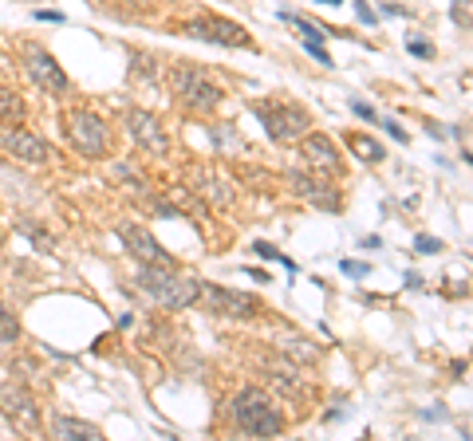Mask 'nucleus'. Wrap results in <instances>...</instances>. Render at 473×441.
<instances>
[{"label": "nucleus", "mask_w": 473, "mask_h": 441, "mask_svg": "<svg viewBox=\"0 0 473 441\" xmlns=\"http://www.w3.org/2000/svg\"><path fill=\"white\" fill-rule=\"evenodd\" d=\"M406 48H410V55H418V60H430L434 55V44H426V40H406Z\"/></svg>", "instance_id": "bb28decb"}, {"label": "nucleus", "mask_w": 473, "mask_h": 441, "mask_svg": "<svg viewBox=\"0 0 473 441\" xmlns=\"http://www.w3.org/2000/svg\"><path fill=\"white\" fill-rule=\"evenodd\" d=\"M442 248H446V245H442L438 236H426V233L418 236V241H414V252H422V257H438Z\"/></svg>", "instance_id": "a878e982"}, {"label": "nucleus", "mask_w": 473, "mask_h": 441, "mask_svg": "<svg viewBox=\"0 0 473 441\" xmlns=\"http://www.w3.org/2000/svg\"><path fill=\"white\" fill-rule=\"evenodd\" d=\"M300 150H304V158L312 162L315 170H324V173H340V150H335V142H331L328 135H304V142H300Z\"/></svg>", "instance_id": "4468645a"}, {"label": "nucleus", "mask_w": 473, "mask_h": 441, "mask_svg": "<svg viewBox=\"0 0 473 441\" xmlns=\"http://www.w3.org/2000/svg\"><path fill=\"white\" fill-rule=\"evenodd\" d=\"M265 370L284 394H304V382H300V374H296V367H288V363H265Z\"/></svg>", "instance_id": "f3484780"}, {"label": "nucleus", "mask_w": 473, "mask_h": 441, "mask_svg": "<svg viewBox=\"0 0 473 441\" xmlns=\"http://www.w3.org/2000/svg\"><path fill=\"white\" fill-rule=\"evenodd\" d=\"M0 150H4L8 158L24 162V166H48V162H51V146L40 135L24 130V126L0 123Z\"/></svg>", "instance_id": "6e6552de"}, {"label": "nucleus", "mask_w": 473, "mask_h": 441, "mask_svg": "<svg viewBox=\"0 0 473 441\" xmlns=\"http://www.w3.org/2000/svg\"><path fill=\"white\" fill-rule=\"evenodd\" d=\"M209 138L217 142L221 150H233V146H241V135L233 130L229 123H217V126H209Z\"/></svg>", "instance_id": "5701e85b"}, {"label": "nucleus", "mask_w": 473, "mask_h": 441, "mask_svg": "<svg viewBox=\"0 0 473 441\" xmlns=\"http://www.w3.org/2000/svg\"><path fill=\"white\" fill-rule=\"evenodd\" d=\"M351 110L359 114V119H363V123H375V119H379L375 107H371V103H363V98H351Z\"/></svg>", "instance_id": "cd10ccee"}, {"label": "nucleus", "mask_w": 473, "mask_h": 441, "mask_svg": "<svg viewBox=\"0 0 473 441\" xmlns=\"http://www.w3.org/2000/svg\"><path fill=\"white\" fill-rule=\"evenodd\" d=\"M201 300L209 304V311L229 315V319H253L260 311L256 295L237 292V288H221V284H201Z\"/></svg>", "instance_id": "9d476101"}, {"label": "nucleus", "mask_w": 473, "mask_h": 441, "mask_svg": "<svg viewBox=\"0 0 473 441\" xmlns=\"http://www.w3.org/2000/svg\"><path fill=\"white\" fill-rule=\"evenodd\" d=\"M24 98L16 95L8 83H0V123H8V126H20L24 123Z\"/></svg>", "instance_id": "dca6fc26"}, {"label": "nucleus", "mask_w": 473, "mask_h": 441, "mask_svg": "<svg viewBox=\"0 0 473 441\" xmlns=\"http://www.w3.org/2000/svg\"><path fill=\"white\" fill-rule=\"evenodd\" d=\"M315 4H331V8H335V4H343V0H315Z\"/></svg>", "instance_id": "473e14b6"}, {"label": "nucleus", "mask_w": 473, "mask_h": 441, "mask_svg": "<svg viewBox=\"0 0 473 441\" xmlns=\"http://www.w3.org/2000/svg\"><path fill=\"white\" fill-rule=\"evenodd\" d=\"M119 241L126 245V252H131L138 264H162V268H174L170 252L158 245V241L146 233L142 225H131V220H122V225H119Z\"/></svg>", "instance_id": "9b49d317"}, {"label": "nucleus", "mask_w": 473, "mask_h": 441, "mask_svg": "<svg viewBox=\"0 0 473 441\" xmlns=\"http://www.w3.org/2000/svg\"><path fill=\"white\" fill-rule=\"evenodd\" d=\"M0 414H4L8 426L20 429V433H40V426H44L40 402L32 398L28 386H20V382H4V386H0Z\"/></svg>", "instance_id": "423d86ee"}, {"label": "nucleus", "mask_w": 473, "mask_h": 441, "mask_svg": "<svg viewBox=\"0 0 473 441\" xmlns=\"http://www.w3.org/2000/svg\"><path fill=\"white\" fill-rule=\"evenodd\" d=\"M16 339H20V323H16V315L8 307L0 304V343L8 347V343H16Z\"/></svg>", "instance_id": "4be33fe9"}, {"label": "nucleus", "mask_w": 473, "mask_h": 441, "mask_svg": "<svg viewBox=\"0 0 473 441\" xmlns=\"http://www.w3.org/2000/svg\"><path fill=\"white\" fill-rule=\"evenodd\" d=\"M194 178L201 182L197 189H201L213 205H229V201H233V189H225V182H221V178H213L209 170H194Z\"/></svg>", "instance_id": "a211bd4d"}, {"label": "nucleus", "mask_w": 473, "mask_h": 441, "mask_svg": "<svg viewBox=\"0 0 473 441\" xmlns=\"http://www.w3.org/2000/svg\"><path fill=\"white\" fill-rule=\"evenodd\" d=\"M16 229H20V233H24L28 241H32V245L40 248V252H51V248H56V241H51V236L44 233L40 225H32V220H28V217H20V220H16Z\"/></svg>", "instance_id": "412c9836"}, {"label": "nucleus", "mask_w": 473, "mask_h": 441, "mask_svg": "<svg viewBox=\"0 0 473 441\" xmlns=\"http://www.w3.org/2000/svg\"><path fill=\"white\" fill-rule=\"evenodd\" d=\"M351 150H355V158L367 162V166H379V162L387 158V154H383V146H379L371 135H351Z\"/></svg>", "instance_id": "6ab92c4d"}, {"label": "nucleus", "mask_w": 473, "mask_h": 441, "mask_svg": "<svg viewBox=\"0 0 473 441\" xmlns=\"http://www.w3.org/2000/svg\"><path fill=\"white\" fill-rule=\"evenodd\" d=\"M36 20H40V24H63L67 16L56 12V8H36Z\"/></svg>", "instance_id": "c756f323"}, {"label": "nucleus", "mask_w": 473, "mask_h": 441, "mask_svg": "<svg viewBox=\"0 0 473 441\" xmlns=\"http://www.w3.org/2000/svg\"><path fill=\"white\" fill-rule=\"evenodd\" d=\"M355 12H359V20H363L367 28H375V20H379V16H375V8H371L367 0H355Z\"/></svg>", "instance_id": "c85d7f7f"}, {"label": "nucleus", "mask_w": 473, "mask_h": 441, "mask_svg": "<svg viewBox=\"0 0 473 441\" xmlns=\"http://www.w3.org/2000/svg\"><path fill=\"white\" fill-rule=\"evenodd\" d=\"M185 36L206 40V44H221V48H249V32L233 20H221V16H194L182 24Z\"/></svg>", "instance_id": "1a4fd4ad"}, {"label": "nucleus", "mask_w": 473, "mask_h": 441, "mask_svg": "<svg viewBox=\"0 0 473 441\" xmlns=\"http://www.w3.org/2000/svg\"><path fill=\"white\" fill-rule=\"evenodd\" d=\"M465 162H470V166H473V154H465Z\"/></svg>", "instance_id": "72a5a7b5"}, {"label": "nucleus", "mask_w": 473, "mask_h": 441, "mask_svg": "<svg viewBox=\"0 0 473 441\" xmlns=\"http://www.w3.org/2000/svg\"><path fill=\"white\" fill-rule=\"evenodd\" d=\"M280 351H284V355H292V358H300V363H320V355H324L315 343L296 339V335H292V339H284V343H280Z\"/></svg>", "instance_id": "aec40b11"}, {"label": "nucleus", "mask_w": 473, "mask_h": 441, "mask_svg": "<svg viewBox=\"0 0 473 441\" xmlns=\"http://www.w3.org/2000/svg\"><path fill=\"white\" fill-rule=\"evenodd\" d=\"M229 417L237 422V429L253 433V438H276L284 433V414L276 410V402L256 386L237 390V398L229 402Z\"/></svg>", "instance_id": "f257e3e1"}, {"label": "nucleus", "mask_w": 473, "mask_h": 441, "mask_svg": "<svg viewBox=\"0 0 473 441\" xmlns=\"http://www.w3.org/2000/svg\"><path fill=\"white\" fill-rule=\"evenodd\" d=\"M383 12L387 16H406V8H399V4H383Z\"/></svg>", "instance_id": "2f4dec72"}, {"label": "nucleus", "mask_w": 473, "mask_h": 441, "mask_svg": "<svg viewBox=\"0 0 473 441\" xmlns=\"http://www.w3.org/2000/svg\"><path fill=\"white\" fill-rule=\"evenodd\" d=\"M256 257H265V260H276V264H284V268H288V272H296V260H292V257H284V252H280V248H272V245H268V241H256Z\"/></svg>", "instance_id": "b1692460"}, {"label": "nucleus", "mask_w": 473, "mask_h": 441, "mask_svg": "<svg viewBox=\"0 0 473 441\" xmlns=\"http://www.w3.org/2000/svg\"><path fill=\"white\" fill-rule=\"evenodd\" d=\"M288 185H292V193H300L304 201H312V205H320V209H340V193H335L328 182L312 178V173L288 170Z\"/></svg>", "instance_id": "ddd939ff"}, {"label": "nucleus", "mask_w": 473, "mask_h": 441, "mask_svg": "<svg viewBox=\"0 0 473 441\" xmlns=\"http://www.w3.org/2000/svg\"><path fill=\"white\" fill-rule=\"evenodd\" d=\"M138 288H146L166 311H185L190 304L201 300V284L194 276H182V272L162 268V264H142L138 268Z\"/></svg>", "instance_id": "f03ea898"}, {"label": "nucleus", "mask_w": 473, "mask_h": 441, "mask_svg": "<svg viewBox=\"0 0 473 441\" xmlns=\"http://www.w3.org/2000/svg\"><path fill=\"white\" fill-rule=\"evenodd\" d=\"M340 268H343V276H351V280H367V276H371V264H367V260H343Z\"/></svg>", "instance_id": "393cba45"}, {"label": "nucleus", "mask_w": 473, "mask_h": 441, "mask_svg": "<svg viewBox=\"0 0 473 441\" xmlns=\"http://www.w3.org/2000/svg\"><path fill=\"white\" fill-rule=\"evenodd\" d=\"M390 130V135H395V142H410V135H406V130H402V126H395V119H390V123H383Z\"/></svg>", "instance_id": "7c9ffc66"}, {"label": "nucleus", "mask_w": 473, "mask_h": 441, "mask_svg": "<svg viewBox=\"0 0 473 441\" xmlns=\"http://www.w3.org/2000/svg\"><path fill=\"white\" fill-rule=\"evenodd\" d=\"M67 138H72V146L83 154V158H107L110 150V126L99 119L95 110H67Z\"/></svg>", "instance_id": "20e7f679"}, {"label": "nucleus", "mask_w": 473, "mask_h": 441, "mask_svg": "<svg viewBox=\"0 0 473 441\" xmlns=\"http://www.w3.org/2000/svg\"><path fill=\"white\" fill-rule=\"evenodd\" d=\"M0 241H4V236H0Z\"/></svg>", "instance_id": "f704fd0d"}, {"label": "nucleus", "mask_w": 473, "mask_h": 441, "mask_svg": "<svg viewBox=\"0 0 473 441\" xmlns=\"http://www.w3.org/2000/svg\"><path fill=\"white\" fill-rule=\"evenodd\" d=\"M170 91H174V98H178L182 107H190L194 114H209V110H217V103H221L217 83L206 79V71L194 67V63L170 67Z\"/></svg>", "instance_id": "7ed1b4c3"}, {"label": "nucleus", "mask_w": 473, "mask_h": 441, "mask_svg": "<svg viewBox=\"0 0 473 441\" xmlns=\"http://www.w3.org/2000/svg\"><path fill=\"white\" fill-rule=\"evenodd\" d=\"M126 130H131V138L146 154H154V158H166V154H170V135L162 130V123H158L150 110H131V114H126Z\"/></svg>", "instance_id": "f8f14e48"}, {"label": "nucleus", "mask_w": 473, "mask_h": 441, "mask_svg": "<svg viewBox=\"0 0 473 441\" xmlns=\"http://www.w3.org/2000/svg\"><path fill=\"white\" fill-rule=\"evenodd\" d=\"M20 51H24V71L32 75V83H36L44 95L63 98L67 91H72V79H67V71L60 67V60H56L48 48H40V44H24Z\"/></svg>", "instance_id": "39448f33"}, {"label": "nucleus", "mask_w": 473, "mask_h": 441, "mask_svg": "<svg viewBox=\"0 0 473 441\" xmlns=\"http://www.w3.org/2000/svg\"><path fill=\"white\" fill-rule=\"evenodd\" d=\"M51 433L63 441H75V438H83V441H99L103 438V429L95 426V422H83V417H67L60 414L56 422H51Z\"/></svg>", "instance_id": "2eb2a0df"}, {"label": "nucleus", "mask_w": 473, "mask_h": 441, "mask_svg": "<svg viewBox=\"0 0 473 441\" xmlns=\"http://www.w3.org/2000/svg\"><path fill=\"white\" fill-rule=\"evenodd\" d=\"M256 114L272 142H296L308 135V110L292 107V103H256Z\"/></svg>", "instance_id": "0eeeda50"}]
</instances>
